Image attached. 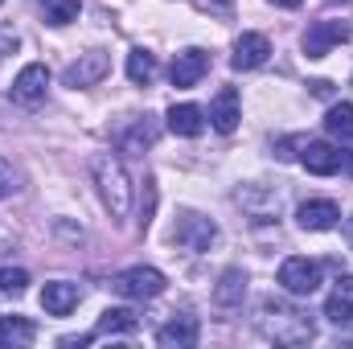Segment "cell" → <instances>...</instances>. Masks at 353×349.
<instances>
[{"instance_id":"52a82bcc","label":"cell","mask_w":353,"mask_h":349,"mask_svg":"<svg viewBox=\"0 0 353 349\" xmlns=\"http://www.w3.org/2000/svg\"><path fill=\"white\" fill-rule=\"evenodd\" d=\"M107 74H111V54L107 50H87V54H79L62 70V83L74 87V90H87V87H99Z\"/></svg>"},{"instance_id":"7a4b0ae2","label":"cell","mask_w":353,"mask_h":349,"mask_svg":"<svg viewBox=\"0 0 353 349\" xmlns=\"http://www.w3.org/2000/svg\"><path fill=\"white\" fill-rule=\"evenodd\" d=\"M90 177H94V189H99V201L107 206V214L128 218V210H132V177L123 169V161L115 152H99L90 161Z\"/></svg>"},{"instance_id":"ac0fdd59","label":"cell","mask_w":353,"mask_h":349,"mask_svg":"<svg viewBox=\"0 0 353 349\" xmlns=\"http://www.w3.org/2000/svg\"><path fill=\"white\" fill-rule=\"evenodd\" d=\"M165 119H169V132L173 136H185V140L201 136V128H205V111L197 103H173Z\"/></svg>"},{"instance_id":"8992f818","label":"cell","mask_w":353,"mask_h":349,"mask_svg":"<svg viewBox=\"0 0 353 349\" xmlns=\"http://www.w3.org/2000/svg\"><path fill=\"white\" fill-rule=\"evenodd\" d=\"M321 263L308 259V255H292V259L279 263V288L288 296H312L321 288Z\"/></svg>"},{"instance_id":"3957f363","label":"cell","mask_w":353,"mask_h":349,"mask_svg":"<svg viewBox=\"0 0 353 349\" xmlns=\"http://www.w3.org/2000/svg\"><path fill=\"white\" fill-rule=\"evenodd\" d=\"M218 243V222L197 214V210H181L173 222V247L189 251V255H201Z\"/></svg>"},{"instance_id":"1f68e13d","label":"cell","mask_w":353,"mask_h":349,"mask_svg":"<svg viewBox=\"0 0 353 349\" xmlns=\"http://www.w3.org/2000/svg\"><path fill=\"white\" fill-rule=\"evenodd\" d=\"M0 4H4V0H0Z\"/></svg>"},{"instance_id":"6da1fadb","label":"cell","mask_w":353,"mask_h":349,"mask_svg":"<svg viewBox=\"0 0 353 349\" xmlns=\"http://www.w3.org/2000/svg\"><path fill=\"white\" fill-rule=\"evenodd\" d=\"M255 329L263 333L271 346H308L316 337V325L304 308H296L292 300H275L267 296L263 304L255 308Z\"/></svg>"},{"instance_id":"277c9868","label":"cell","mask_w":353,"mask_h":349,"mask_svg":"<svg viewBox=\"0 0 353 349\" xmlns=\"http://www.w3.org/2000/svg\"><path fill=\"white\" fill-rule=\"evenodd\" d=\"M234 206H243V214H247L251 222H279V214H283V193L271 189V185H263V181H247V185L234 189Z\"/></svg>"},{"instance_id":"4fadbf2b","label":"cell","mask_w":353,"mask_h":349,"mask_svg":"<svg viewBox=\"0 0 353 349\" xmlns=\"http://www.w3.org/2000/svg\"><path fill=\"white\" fill-rule=\"evenodd\" d=\"M201 337V321L193 312H176L173 321H165L157 329V346L161 349H193Z\"/></svg>"},{"instance_id":"9a60e30c","label":"cell","mask_w":353,"mask_h":349,"mask_svg":"<svg viewBox=\"0 0 353 349\" xmlns=\"http://www.w3.org/2000/svg\"><path fill=\"white\" fill-rule=\"evenodd\" d=\"M239 119H243V99H239V90L222 87L214 94V103H210V123H214V132L230 136V132L239 128Z\"/></svg>"},{"instance_id":"4316f807","label":"cell","mask_w":353,"mask_h":349,"mask_svg":"<svg viewBox=\"0 0 353 349\" xmlns=\"http://www.w3.org/2000/svg\"><path fill=\"white\" fill-rule=\"evenodd\" d=\"M152 206H157V189H152V177H148V181H144V201H140V230H148Z\"/></svg>"},{"instance_id":"4dcf8cb0","label":"cell","mask_w":353,"mask_h":349,"mask_svg":"<svg viewBox=\"0 0 353 349\" xmlns=\"http://www.w3.org/2000/svg\"><path fill=\"white\" fill-rule=\"evenodd\" d=\"M345 235H350V247H353V214L345 218Z\"/></svg>"},{"instance_id":"2e32d148","label":"cell","mask_w":353,"mask_h":349,"mask_svg":"<svg viewBox=\"0 0 353 349\" xmlns=\"http://www.w3.org/2000/svg\"><path fill=\"white\" fill-rule=\"evenodd\" d=\"M79 300H83V288L70 283V279H54V283L41 288V308L50 317H70L79 308Z\"/></svg>"},{"instance_id":"f546056e","label":"cell","mask_w":353,"mask_h":349,"mask_svg":"<svg viewBox=\"0 0 353 349\" xmlns=\"http://www.w3.org/2000/svg\"><path fill=\"white\" fill-rule=\"evenodd\" d=\"M271 4H275V8H300L304 0H271Z\"/></svg>"},{"instance_id":"484cf974","label":"cell","mask_w":353,"mask_h":349,"mask_svg":"<svg viewBox=\"0 0 353 349\" xmlns=\"http://www.w3.org/2000/svg\"><path fill=\"white\" fill-rule=\"evenodd\" d=\"M25 288H29V271H21V267H0V292L21 296Z\"/></svg>"},{"instance_id":"f1b7e54d","label":"cell","mask_w":353,"mask_h":349,"mask_svg":"<svg viewBox=\"0 0 353 349\" xmlns=\"http://www.w3.org/2000/svg\"><path fill=\"white\" fill-rule=\"evenodd\" d=\"M17 50V33L12 29H0V54H12Z\"/></svg>"},{"instance_id":"7c38bea8","label":"cell","mask_w":353,"mask_h":349,"mask_svg":"<svg viewBox=\"0 0 353 349\" xmlns=\"http://www.w3.org/2000/svg\"><path fill=\"white\" fill-rule=\"evenodd\" d=\"M205 74H210V54H205V50H197V46L181 50V54L173 58V66H169V79H173V87H181V90L197 87Z\"/></svg>"},{"instance_id":"5b68a950","label":"cell","mask_w":353,"mask_h":349,"mask_svg":"<svg viewBox=\"0 0 353 349\" xmlns=\"http://www.w3.org/2000/svg\"><path fill=\"white\" fill-rule=\"evenodd\" d=\"M165 271H157V267H128V271H119L115 279H111V292L115 296H123V300H157L161 292H165Z\"/></svg>"},{"instance_id":"8fae6325","label":"cell","mask_w":353,"mask_h":349,"mask_svg":"<svg viewBox=\"0 0 353 349\" xmlns=\"http://www.w3.org/2000/svg\"><path fill=\"white\" fill-rule=\"evenodd\" d=\"M46 90H50V70L41 66V62H29L17 79H12V103L17 107H37V103H46Z\"/></svg>"},{"instance_id":"5bb4252c","label":"cell","mask_w":353,"mask_h":349,"mask_svg":"<svg viewBox=\"0 0 353 349\" xmlns=\"http://www.w3.org/2000/svg\"><path fill=\"white\" fill-rule=\"evenodd\" d=\"M296 222H300V230L321 235V230H333V226L341 222V210H337V201H329V197H308V201L296 210Z\"/></svg>"},{"instance_id":"7402d4cb","label":"cell","mask_w":353,"mask_h":349,"mask_svg":"<svg viewBox=\"0 0 353 349\" xmlns=\"http://www.w3.org/2000/svg\"><path fill=\"white\" fill-rule=\"evenodd\" d=\"M157 74H161V62H157L152 50H132L128 54V79H132V87H152Z\"/></svg>"},{"instance_id":"603a6c76","label":"cell","mask_w":353,"mask_h":349,"mask_svg":"<svg viewBox=\"0 0 353 349\" xmlns=\"http://www.w3.org/2000/svg\"><path fill=\"white\" fill-rule=\"evenodd\" d=\"M325 132L341 144H353V103H333L325 115Z\"/></svg>"},{"instance_id":"d6986e66","label":"cell","mask_w":353,"mask_h":349,"mask_svg":"<svg viewBox=\"0 0 353 349\" xmlns=\"http://www.w3.org/2000/svg\"><path fill=\"white\" fill-rule=\"evenodd\" d=\"M243 296H247V271H243V267H226V271L218 275V283H214V304L239 308Z\"/></svg>"},{"instance_id":"9c48e42d","label":"cell","mask_w":353,"mask_h":349,"mask_svg":"<svg viewBox=\"0 0 353 349\" xmlns=\"http://www.w3.org/2000/svg\"><path fill=\"white\" fill-rule=\"evenodd\" d=\"M157 140H161V123H157V115H132V119L119 128L115 148L128 152V157H144Z\"/></svg>"},{"instance_id":"ffe728a7","label":"cell","mask_w":353,"mask_h":349,"mask_svg":"<svg viewBox=\"0 0 353 349\" xmlns=\"http://www.w3.org/2000/svg\"><path fill=\"white\" fill-rule=\"evenodd\" d=\"M325 317L333 325H353V275H341L325 300Z\"/></svg>"},{"instance_id":"30bf717a","label":"cell","mask_w":353,"mask_h":349,"mask_svg":"<svg viewBox=\"0 0 353 349\" xmlns=\"http://www.w3.org/2000/svg\"><path fill=\"white\" fill-rule=\"evenodd\" d=\"M350 41V25H341V21H312L308 29H304V54L312 58V62H321V58H329L337 46H345Z\"/></svg>"},{"instance_id":"cb8c5ba5","label":"cell","mask_w":353,"mask_h":349,"mask_svg":"<svg viewBox=\"0 0 353 349\" xmlns=\"http://www.w3.org/2000/svg\"><path fill=\"white\" fill-rule=\"evenodd\" d=\"M37 337L33 321L25 317H0V346H29Z\"/></svg>"},{"instance_id":"44dd1931","label":"cell","mask_w":353,"mask_h":349,"mask_svg":"<svg viewBox=\"0 0 353 349\" xmlns=\"http://www.w3.org/2000/svg\"><path fill=\"white\" fill-rule=\"evenodd\" d=\"M140 329V317L132 308H107L94 325V337H123V333H136Z\"/></svg>"},{"instance_id":"e0dca14e","label":"cell","mask_w":353,"mask_h":349,"mask_svg":"<svg viewBox=\"0 0 353 349\" xmlns=\"http://www.w3.org/2000/svg\"><path fill=\"white\" fill-rule=\"evenodd\" d=\"M267 58H271V41L263 33H243L234 41V54H230V66L234 70H259Z\"/></svg>"},{"instance_id":"ba28073f","label":"cell","mask_w":353,"mask_h":349,"mask_svg":"<svg viewBox=\"0 0 353 349\" xmlns=\"http://www.w3.org/2000/svg\"><path fill=\"white\" fill-rule=\"evenodd\" d=\"M300 165L308 169V173L316 177H333V173H353V157L350 152H341L337 144H325V140H308L304 148H300Z\"/></svg>"},{"instance_id":"83f0119b","label":"cell","mask_w":353,"mask_h":349,"mask_svg":"<svg viewBox=\"0 0 353 349\" xmlns=\"http://www.w3.org/2000/svg\"><path fill=\"white\" fill-rule=\"evenodd\" d=\"M12 193H17V169L0 157V201H4V197H12Z\"/></svg>"},{"instance_id":"d4e9b609","label":"cell","mask_w":353,"mask_h":349,"mask_svg":"<svg viewBox=\"0 0 353 349\" xmlns=\"http://www.w3.org/2000/svg\"><path fill=\"white\" fill-rule=\"evenodd\" d=\"M79 8H83L79 0H46V21L62 29V25H70V21H79Z\"/></svg>"}]
</instances>
